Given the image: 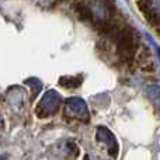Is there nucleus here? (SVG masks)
Here are the masks:
<instances>
[{
    "label": "nucleus",
    "instance_id": "nucleus-7",
    "mask_svg": "<svg viewBox=\"0 0 160 160\" xmlns=\"http://www.w3.org/2000/svg\"><path fill=\"white\" fill-rule=\"evenodd\" d=\"M146 96L152 101H158L160 100V87L158 84H150L146 87Z\"/></svg>",
    "mask_w": 160,
    "mask_h": 160
},
{
    "label": "nucleus",
    "instance_id": "nucleus-10",
    "mask_svg": "<svg viewBox=\"0 0 160 160\" xmlns=\"http://www.w3.org/2000/svg\"><path fill=\"white\" fill-rule=\"evenodd\" d=\"M83 160H90V159H88V156H84V158H83Z\"/></svg>",
    "mask_w": 160,
    "mask_h": 160
},
{
    "label": "nucleus",
    "instance_id": "nucleus-6",
    "mask_svg": "<svg viewBox=\"0 0 160 160\" xmlns=\"http://www.w3.org/2000/svg\"><path fill=\"white\" fill-rule=\"evenodd\" d=\"M83 83V76H62L59 79V84L66 88H76Z\"/></svg>",
    "mask_w": 160,
    "mask_h": 160
},
{
    "label": "nucleus",
    "instance_id": "nucleus-5",
    "mask_svg": "<svg viewBox=\"0 0 160 160\" xmlns=\"http://www.w3.org/2000/svg\"><path fill=\"white\" fill-rule=\"evenodd\" d=\"M75 11L82 21H90L91 24L94 22V14H93V10H91L88 3L78 0V2L75 3Z\"/></svg>",
    "mask_w": 160,
    "mask_h": 160
},
{
    "label": "nucleus",
    "instance_id": "nucleus-1",
    "mask_svg": "<svg viewBox=\"0 0 160 160\" xmlns=\"http://www.w3.org/2000/svg\"><path fill=\"white\" fill-rule=\"evenodd\" d=\"M139 42H141V38H139L138 31L131 25H124V28L114 41L117 47V53L122 62L131 63L136 58V52L141 47Z\"/></svg>",
    "mask_w": 160,
    "mask_h": 160
},
{
    "label": "nucleus",
    "instance_id": "nucleus-3",
    "mask_svg": "<svg viewBox=\"0 0 160 160\" xmlns=\"http://www.w3.org/2000/svg\"><path fill=\"white\" fill-rule=\"evenodd\" d=\"M65 117L68 118H79L82 121L87 122L90 119L88 108L84 100L80 97H69L65 101Z\"/></svg>",
    "mask_w": 160,
    "mask_h": 160
},
{
    "label": "nucleus",
    "instance_id": "nucleus-8",
    "mask_svg": "<svg viewBox=\"0 0 160 160\" xmlns=\"http://www.w3.org/2000/svg\"><path fill=\"white\" fill-rule=\"evenodd\" d=\"M25 83H27V84H31V88H32V97L38 96V93L41 91V88H42L41 80H38L37 78H31V79L25 80Z\"/></svg>",
    "mask_w": 160,
    "mask_h": 160
},
{
    "label": "nucleus",
    "instance_id": "nucleus-2",
    "mask_svg": "<svg viewBox=\"0 0 160 160\" xmlns=\"http://www.w3.org/2000/svg\"><path fill=\"white\" fill-rule=\"evenodd\" d=\"M61 102H62V97L58 91L48 90L41 98V101L38 102V105H37L35 108L37 115L39 118H48V117L53 115V114L58 112Z\"/></svg>",
    "mask_w": 160,
    "mask_h": 160
},
{
    "label": "nucleus",
    "instance_id": "nucleus-4",
    "mask_svg": "<svg viewBox=\"0 0 160 160\" xmlns=\"http://www.w3.org/2000/svg\"><path fill=\"white\" fill-rule=\"evenodd\" d=\"M96 139L98 142H102L108 146V155L112 156V159H117L118 158V142H117L114 133L111 132L108 128L105 127H98L97 128V132H96Z\"/></svg>",
    "mask_w": 160,
    "mask_h": 160
},
{
    "label": "nucleus",
    "instance_id": "nucleus-11",
    "mask_svg": "<svg viewBox=\"0 0 160 160\" xmlns=\"http://www.w3.org/2000/svg\"><path fill=\"white\" fill-rule=\"evenodd\" d=\"M59 2H69V0H59Z\"/></svg>",
    "mask_w": 160,
    "mask_h": 160
},
{
    "label": "nucleus",
    "instance_id": "nucleus-9",
    "mask_svg": "<svg viewBox=\"0 0 160 160\" xmlns=\"http://www.w3.org/2000/svg\"><path fill=\"white\" fill-rule=\"evenodd\" d=\"M155 48H156V52H158V56L160 58V47H159V45H156V44H155Z\"/></svg>",
    "mask_w": 160,
    "mask_h": 160
}]
</instances>
